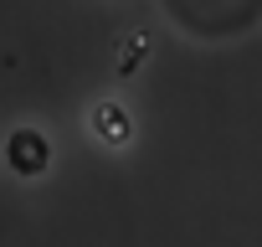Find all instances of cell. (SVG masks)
Listing matches in <instances>:
<instances>
[{
    "label": "cell",
    "mask_w": 262,
    "mask_h": 247,
    "mask_svg": "<svg viewBox=\"0 0 262 247\" xmlns=\"http://www.w3.org/2000/svg\"><path fill=\"white\" fill-rule=\"evenodd\" d=\"M93 123H98V134H103L108 145H123V139H128V113H123L118 103H98Z\"/></svg>",
    "instance_id": "obj_2"
},
{
    "label": "cell",
    "mask_w": 262,
    "mask_h": 247,
    "mask_svg": "<svg viewBox=\"0 0 262 247\" xmlns=\"http://www.w3.org/2000/svg\"><path fill=\"white\" fill-rule=\"evenodd\" d=\"M6 165H11L16 175H41V170L52 165V145H47V134H36V129H16V134L6 139Z\"/></svg>",
    "instance_id": "obj_1"
}]
</instances>
